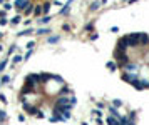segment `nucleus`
Instances as JSON below:
<instances>
[{"instance_id":"obj_1","label":"nucleus","mask_w":149,"mask_h":125,"mask_svg":"<svg viewBox=\"0 0 149 125\" xmlns=\"http://www.w3.org/2000/svg\"><path fill=\"white\" fill-rule=\"evenodd\" d=\"M114 60H116V64L119 65V67H124L126 64H129L131 58L127 55V52H122V50H114Z\"/></svg>"},{"instance_id":"obj_2","label":"nucleus","mask_w":149,"mask_h":125,"mask_svg":"<svg viewBox=\"0 0 149 125\" xmlns=\"http://www.w3.org/2000/svg\"><path fill=\"white\" fill-rule=\"evenodd\" d=\"M122 68V72H126V74H131V75H134V77H138V74H139V65L136 64V62H132L131 60L129 64H126Z\"/></svg>"},{"instance_id":"obj_3","label":"nucleus","mask_w":149,"mask_h":125,"mask_svg":"<svg viewBox=\"0 0 149 125\" xmlns=\"http://www.w3.org/2000/svg\"><path fill=\"white\" fill-rule=\"evenodd\" d=\"M127 42H129V48L139 47V32H134V33H127Z\"/></svg>"},{"instance_id":"obj_4","label":"nucleus","mask_w":149,"mask_h":125,"mask_svg":"<svg viewBox=\"0 0 149 125\" xmlns=\"http://www.w3.org/2000/svg\"><path fill=\"white\" fill-rule=\"evenodd\" d=\"M117 50H122V52H127V48H129V42H127V37L124 35V37H121L117 40V45H116Z\"/></svg>"},{"instance_id":"obj_5","label":"nucleus","mask_w":149,"mask_h":125,"mask_svg":"<svg viewBox=\"0 0 149 125\" xmlns=\"http://www.w3.org/2000/svg\"><path fill=\"white\" fill-rule=\"evenodd\" d=\"M131 85L134 87L136 90H146L148 88V85H149V82H146V80H141V78H136Z\"/></svg>"},{"instance_id":"obj_6","label":"nucleus","mask_w":149,"mask_h":125,"mask_svg":"<svg viewBox=\"0 0 149 125\" xmlns=\"http://www.w3.org/2000/svg\"><path fill=\"white\" fill-rule=\"evenodd\" d=\"M149 45V35L146 32H139V47H148Z\"/></svg>"},{"instance_id":"obj_7","label":"nucleus","mask_w":149,"mask_h":125,"mask_svg":"<svg viewBox=\"0 0 149 125\" xmlns=\"http://www.w3.org/2000/svg\"><path fill=\"white\" fill-rule=\"evenodd\" d=\"M107 112H109V115H112V117H117V118L121 117L119 108H117V107H114L112 104H109V105H107Z\"/></svg>"},{"instance_id":"obj_8","label":"nucleus","mask_w":149,"mask_h":125,"mask_svg":"<svg viewBox=\"0 0 149 125\" xmlns=\"http://www.w3.org/2000/svg\"><path fill=\"white\" fill-rule=\"evenodd\" d=\"M121 78H122L124 82H127V84H132V82H134V80H136L138 77H134V75H131V74H126V72H122V74H121Z\"/></svg>"},{"instance_id":"obj_9","label":"nucleus","mask_w":149,"mask_h":125,"mask_svg":"<svg viewBox=\"0 0 149 125\" xmlns=\"http://www.w3.org/2000/svg\"><path fill=\"white\" fill-rule=\"evenodd\" d=\"M104 122H106V125H117L119 118H117V117H112V115H107L104 118Z\"/></svg>"},{"instance_id":"obj_10","label":"nucleus","mask_w":149,"mask_h":125,"mask_svg":"<svg viewBox=\"0 0 149 125\" xmlns=\"http://www.w3.org/2000/svg\"><path fill=\"white\" fill-rule=\"evenodd\" d=\"M117 67H119V65L116 64V60H109V62L106 64V68H107L109 72H116V70H117Z\"/></svg>"},{"instance_id":"obj_11","label":"nucleus","mask_w":149,"mask_h":125,"mask_svg":"<svg viewBox=\"0 0 149 125\" xmlns=\"http://www.w3.org/2000/svg\"><path fill=\"white\" fill-rule=\"evenodd\" d=\"M100 5H102V3H100V0H96V2H92V3H90L89 10H90V12H96V10L100 9Z\"/></svg>"},{"instance_id":"obj_12","label":"nucleus","mask_w":149,"mask_h":125,"mask_svg":"<svg viewBox=\"0 0 149 125\" xmlns=\"http://www.w3.org/2000/svg\"><path fill=\"white\" fill-rule=\"evenodd\" d=\"M112 105H114V107H117V108H121V107L124 105V102H122L121 98H114V100H112Z\"/></svg>"},{"instance_id":"obj_13","label":"nucleus","mask_w":149,"mask_h":125,"mask_svg":"<svg viewBox=\"0 0 149 125\" xmlns=\"http://www.w3.org/2000/svg\"><path fill=\"white\" fill-rule=\"evenodd\" d=\"M129 120H132V122H136V117H138V114H136V112H134V110H131L129 112Z\"/></svg>"},{"instance_id":"obj_14","label":"nucleus","mask_w":149,"mask_h":125,"mask_svg":"<svg viewBox=\"0 0 149 125\" xmlns=\"http://www.w3.org/2000/svg\"><path fill=\"white\" fill-rule=\"evenodd\" d=\"M89 39L92 40V42H96V40L99 39V33H97V32H94V33H90V35H89Z\"/></svg>"},{"instance_id":"obj_15","label":"nucleus","mask_w":149,"mask_h":125,"mask_svg":"<svg viewBox=\"0 0 149 125\" xmlns=\"http://www.w3.org/2000/svg\"><path fill=\"white\" fill-rule=\"evenodd\" d=\"M96 105H97V108H100V110H102V108H104V107H106V104H104V102H97V104H96Z\"/></svg>"},{"instance_id":"obj_16","label":"nucleus","mask_w":149,"mask_h":125,"mask_svg":"<svg viewBox=\"0 0 149 125\" xmlns=\"http://www.w3.org/2000/svg\"><path fill=\"white\" fill-rule=\"evenodd\" d=\"M111 32H112V33H117V32H119V27H111Z\"/></svg>"},{"instance_id":"obj_17","label":"nucleus","mask_w":149,"mask_h":125,"mask_svg":"<svg viewBox=\"0 0 149 125\" xmlns=\"http://www.w3.org/2000/svg\"><path fill=\"white\" fill-rule=\"evenodd\" d=\"M92 27H94V23L90 22V23H87V25H86V30H92Z\"/></svg>"},{"instance_id":"obj_18","label":"nucleus","mask_w":149,"mask_h":125,"mask_svg":"<svg viewBox=\"0 0 149 125\" xmlns=\"http://www.w3.org/2000/svg\"><path fill=\"white\" fill-rule=\"evenodd\" d=\"M136 2H139V0H129V5H134Z\"/></svg>"},{"instance_id":"obj_19","label":"nucleus","mask_w":149,"mask_h":125,"mask_svg":"<svg viewBox=\"0 0 149 125\" xmlns=\"http://www.w3.org/2000/svg\"><path fill=\"white\" fill-rule=\"evenodd\" d=\"M100 3H102V5H104V3H107V0H100Z\"/></svg>"},{"instance_id":"obj_20","label":"nucleus","mask_w":149,"mask_h":125,"mask_svg":"<svg viewBox=\"0 0 149 125\" xmlns=\"http://www.w3.org/2000/svg\"><path fill=\"white\" fill-rule=\"evenodd\" d=\"M121 2H124V3H129V0H121Z\"/></svg>"},{"instance_id":"obj_21","label":"nucleus","mask_w":149,"mask_h":125,"mask_svg":"<svg viewBox=\"0 0 149 125\" xmlns=\"http://www.w3.org/2000/svg\"><path fill=\"white\" fill-rule=\"evenodd\" d=\"M129 125H136V122H132V120H131V124Z\"/></svg>"}]
</instances>
